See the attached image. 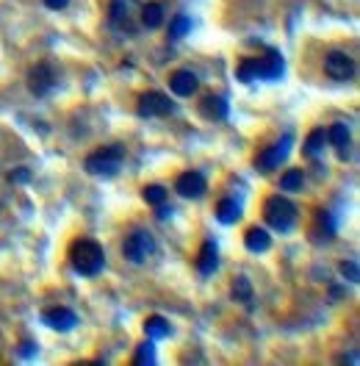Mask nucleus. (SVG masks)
<instances>
[{"mask_svg":"<svg viewBox=\"0 0 360 366\" xmlns=\"http://www.w3.org/2000/svg\"><path fill=\"white\" fill-rule=\"evenodd\" d=\"M70 264L80 278H97L106 269V250L100 241L80 236L70 244Z\"/></svg>","mask_w":360,"mask_h":366,"instance_id":"nucleus-1","label":"nucleus"},{"mask_svg":"<svg viewBox=\"0 0 360 366\" xmlns=\"http://www.w3.org/2000/svg\"><path fill=\"white\" fill-rule=\"evenodd\" d=\"M286 73V59L280 50H266L264 56L255 59H244L236 67V78L241 83H252V80H280Z\"/></svg>","mask_w":360,"mask_h":366,"instance_id":"nucleus-2","label":"nucleus"},{"mask_svg":"<svg viewBox=\"0 0 360 366\" xmlns=\"http://www.w3.org/2000/svg\"><path fill=\"white\" fill-rule=\"evenodd\" d=\"M122 161H125V147L108 145L89 153L86 161H83V169L89 175H94V178H114L122 169Z\"/></svg>","mask_w":360,"mask_h":366,"instance_id":"nucleus-3","label":"nucleus"},{"mask_svg":"<svg viewBox=\"0 0 360 366\" xmlns=\"http://www.w3.org/2000/svg\"><path fill=\"white\" fill-rule=\"evenodd\" d=\"M264 220H266V225H269L272 230H278V233H291L296 220H299V209H296L288 197L275 195V197H269V200L264 203Z\"/></svg>","mask_w":360,"mask_h":366,"instance_id":"nucleus-4","label":"nucleus"},{"mask_svg":"<svg viewBox=\"0 0 360 366\" xmlns=\"http://www.w3.org/2000/svg\"><path fill=\"white\" fill-rule=\"evenodd\" d=\"M155 253H158V241H155V236H152L150 230H134V233H128L125 241H122V255H125L131 264H144V261H150Z\"/></svg>","mask_w":360,"mask_h":366,"instance_id":"nucleus-5","label":"nucleus"},{"mask_svg":"<svg viewBox=\"0 0 360 366\" xmlns=\"http://www.w3.org/2000/svg\"><path fill=\"white\" fill-rule=\"evenodd\" d=\"M108 22H111L114 31L134 36L139 31V25H136V0H111Z\"/></svg>","mask_w":360,"mask_h":366,"instance_id":"nucleus-6","label":"nucleus"},{"mask_svg":"<svg viewBox=\"0 0 360 366\" xmlns=\"http://www.w3.org/2000/svg\"><path fill=\"white\" fill-rule=\"evenodd\" d=\"M291 145H294V134L288 131V134H283L275 145L264 147L261 153H258V158H255V167L261 169V172H275L283 161L288 158V153H291Z\"/></svg>","mask_w":360,"mask_h":366,"instance_id":"nucleus-7","label":"nucleus"},{"mask_svg":"<svg viewBox=\"0 0 360 366\" xmlns=\"http://www.w3.org/2000/svg\"><path fill=\"white\" fill-rule=\"evenodd\" d=\"M56 83H59V75H56L50 62H39V64L31 67V73H28V89H31L34 97H48L56 89Z\"/></svg>","mask_w":360,"mask_h":366,"instance_id":"nucleus-8","label":"nucleus"},{"mask_svg":"<svg viewBox=\"0 0 360 366\" xmlns=\"http://www.w3.org/2000/svg\"><path fill=\"white\" fill-rule=\"evenodd\" d=\"M139 117L142 120H152V117H166L175 111V103L169 100V94L164 92H144L139 97V106H136Z\"/></svg>","mask_w":360,"mask_h":366,"instance_id":"nucleus-9","label":"nucleus"},{"mask_svg":"<svg viewBox=\"0 0 360 366\" xmlns=\"http://www.w3.org/2000/svg\"><path fill=\"white\" fill-rule=\"evenodd\" d=\"M324 73L330 75L333 80L347 83V80L355 78L358 67H355V59H352V56H347V53H341V50H330V53L324 56Z\"/></svg>","mask_w":360,"mask_h":366,"instance_id":"nucleus-10","label":"nucleus"},{"mask_svg":"<svg viewBox=\"0 0 360 366\" xmlns=\"http://www.w3.org/2000/svg\"><path fill=\"white\" fill-rule=\"evenodd\" d=\"M175 192H178L180 197H186V200H200V197L208 192V181H206L203 172L189 169V172H180V175L175 178Z\"/></svg>","mask_w":360,"mask_h":366,"instance_id":"nucleus-11","label":"nucleus"},{"mask_svg":"<svg viewBox=\"0 0 360 366\" xmlns=\"http://www.w3.org/2000/svg\"><path fill=\"white\" fill-rule=\"evenodd\" d=\"M42 325H48L50 330H59V333H70L78 325V314L67 305H53V308L42 311Z\"/></svg>","mask_w":360,"mask_h":366,"instance_id":"nucleus-12","label":"nucleus"},{"mask_svg":"<svg viewBox=\"0 0 360 366\" xmlns=\"http://www.w3.org/2000/svg\"><path fill=\"white\" fill-rule=\"evenodd\" d=\"M169 89L178 97H192L200 89V78L192 73V70H175V73L169 75Z\"/></svg>","mask_w":360,"mask_h":366,"instance_id":"nucleus-13","label":"nucleus"},{"mask_svg":"<svg viewBox=\"0 0 360 366\" xmlns=\"http://www.w3.org/2000/svg\"><path fill=\"white\" fill-rule=\"evenodd\" d=\"M200 114H203L208 122H222V120H227L230 106H227V100H224L222 94H208V97H203V103H200Z\"/></svg>","mask_w":360,"mask_h":366,"instance_id":"nucleus-14","label":"nucleus"},{"mask_svg":"<svg viewBox=\"0 0 360 366\" xmlns=\"http://www.w3.org/2000/svg\"><path fill=\"white\" fill-rule=\"evenodd\" d=\"M244 247L250 250V253H255V255H261V253H269V247H272V236H269V230L266 227H250L247 233H244Z\"/></svg>","mask_w":360,"mask_h":366,"instance_id":"nucleus-15","label":"nucleus"},{"mask_svg":"<svg viewBox=\"0 0 360 366\" xmlns=\"http://www.w3.org/2000/svg\"><path fill=\"white\" fill-rule=\"evenodd\" d=\"M216 269H219V250H216L214 241H206L200 247V255H197V272L203 278H208V275H214Z\"/></svg>","mask_w":360,"mask_h":366,"instance_id":"nucleus-16","label":"nucleus"},{"mask_svg":"<svg viewBox=\"0 0 360 366\" xmlns=\"http://www.w3.org/2000/svg\"><path fill=\"white\" fill-rule=\"evenodd\" d=\"M144 336H147V339H152V342L169 339V336H172V325H169V319H166V316H161V314L147 316V319H144Z\"/></svg>","mask_w":360,"mask_h":366,"instance_id":"nucleus-17","label":"nucleus"},{"mask_svg":"<svg viewBox=\"0 0 360 366\" xmlns=\"http://www.w3.org/2000/svg\"><path fill=\"white\" fill-rule=\"evenodd\" d=\"M350 128L344 125V122H336V125H330V131H327V142L338 150V155L341 158H347V153H350Z\"/></svg>","mask_w":360,"mask_h":366,"instance_id":"nucleus-18","label":"nucleus"},{"mask_svg":"<svg viewBox=\"0 0 360 366\" xmlns=\"http://www.w3.org/2000/svg\"><path fill=\"white\" fill-rule=\"evenodd\" d=\"M139 20H142V25L147 31H155V28H161L164 25V6L161 3H144L142 11H139Z\"/></svg>","mask_w":360,"mask_h":366,"instance_id":"nucleus-19","label":"nucleus"},{"mask_svg":"<svg viewBox=\"0 0 360 366\" xmlns=\"http://www.w3.org/2000/svg\"><path fill=\"white\" fill-rule=\"evenodd\" d=\"M216 220L222 225H236L241 220V203H236L233 197H224L216 203Z\"/></svg>","mask_w":360,"mask_h":366,"instance_id":"nucleus-20","label":"nucleus"},{"mask_svg":"<svg viewBox=\"0 0 360 366\" xmlns=\"http://www.w3.org/2000/svg\"><path fill=\"white\" fill-rule=\"evenodd\" d=\"M324 145H327V131H324V128H313V131L308 134L305 145H302V153H305L308 158H319V155L324 153Z\"/></svg>","mask_w":360,"mask_h":366,"instance_id":"nucleus-21","label":"nucleus"},{"mask_svg":"<svg viewBox=\"0 0 360 366\" xmlns=\"http://www.w3.org/2000/svg\"><path fill=\"white\" fill-rule=\"evenodd\" d=\"M192 31V17L189 14H175L169 22V39H183Z\"/></svg>","mask_w":360,"mask_h":366,"instance_id":"nucleus-22","label":"nucleus"},{"mask_svg":"<svg viewBox=\"0 0 360 366\" xmlns=\"http://www.w3.org/2000/svg\"><path fill=\"white\" fill-rule=\"evenodd\" d=\"M305 183V172L302 169H286L283 178H280V189L283 192H299Z\"/></svg>","mask_w":360,"mask_h":366,"instance_id":"nucleus-23","label":"nucleus"},{"mask_svg":"<svg viewBox=\"0 0 360 366\" xmlns=\"http://www.w3.org/2000/svg\"><path fill=\"white\" fill-rule=\"evenodd\" d=\"M142 197L147 206H164L166 203V189L161 183H150L142 189Z\"/></svg>","mask_w":360,"mask_h":366,"instance_id":"nucleus-24","label":"nucleus"},{"mask_svg":"<svg viewBox=\"0 0 360 366\" xmlns=\"http://www.w3.org/2000/svg\"><path fill=\"white\" fill-rule=\"evenodd\" d=\"M155 347H152V339H147L144 344L136 347V356H134V364L136 366H147V364H155Z\"/></svg>","mask_w":360,"mask_h":366,"instance_id":"nucleus-25","label":"nucleus"},{"mask_svg":"<svg viewBox=\"0 0 360 366\" xmlns=\"http://www.w3.org/2000/svg\"><path fill=\"white\" fill-rule=\"evenodd\" d=\"M230 292H233V297H236L238 302H250V300H252V283H250L244 275H238V278L233 281V289H230Z\"/></svg>","mask_w":360,"mask_h":366,"instance_id":"nucleus-26","label":"nucleus"},{"mask_svg":"<svg viewBox=\"0 0 360 366\" xmlns=\"http://www.w3.org/2000/svg\"><path fill=\"white\" fill-rule=\"evenodd\" d=\"M341 275H344L350 283H358V281H360L358 261H344V264H341Z\"/></svg>","mask_w":360,"mask_h":366,"instance_id":"nucleus-27","label":"nucleus"},{"mask_svg":"<svg viewBox=\"0 0 360 366\" xmlns=\"http://www.w3.org/2000/svg\"><path fill=\"white\" fill-rule=\"evenodd\" d=\"M8 181L11 183H28L31 181V169L28 167H17L14 172H8Z\"/></svg>","mask_w":360,"mask_h":366,"instance_id":"nucleus-28","label":"nucleus"},{"mask_svg":"<svg viewBox=\"0 0 360 366\" xmlns=\"http://www.w3.org/2000/svg\"><path fill=\"white\" fill-rule=\"evenodd\" d=\"M45 6H48L50 11H64V8L70 6V0H45Z\"/></svg>","mask_w":360,"mask_h":366,"instance_id":"nucleus-29","label":"nucleus"},{"mask_svg":"<svg viewBox=\"0 0 360 366\" xmlns=\"http://www.w3.org/2000/svg\"><path fill=\"white\" fill-rule=\"evenodd\" d=\"M20 353H22V356H25V358H31V356H34V353H36V347H34V344H31V342H22V347H20Z\"/></svg>","mask_w":360,"mask_h":366,"instance_id":"nucleus-30","label":"nucleus"},{"mask_svg":"<svg viewBox=\"0 0 360 366\" xmlns=\"http://www.w3.org/2000/svg\"><path fill=\"white\" fill-rule=\"evenodd\" d=\"M158 209V220H166V217H172V209H164V206H155Z\"/></svg>","mask_w":360,"mask_h":366,"instance_id":"nucleus-31","label":"nucleus"}]
</instances>
